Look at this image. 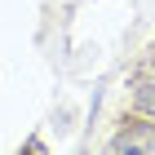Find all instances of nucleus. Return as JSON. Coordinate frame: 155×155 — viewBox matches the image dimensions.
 <instances>
[{
  "mask_svg": "<svg viewBox=\"0 0 155 155\" xmlns=\"http://www.w3.org/2000/svg\"><path fill=\"white\" fill-rule=\"evenodd\" d=\"M133 102H137V111H142V115H151V120H155V80L137 84V93H133Z\"/></svg>",
  "mask_w": 155,
  "mask_h": 155,
  "instance_id": "obj_2",
  "label": "nucleus"
},
{
  "mask_svg": "<svg viewBox=\"0 0 155 155\" xmlns=\"http://www.w3.org/2000/svg\"><path fill=\"white\" fill-rule=\"evenodd\" d=\"M111 151H146V155H155V124H137V120H129V124L115 133Z\"/></svg>",
  "mask_w": 155,
  "mask_h": 155,
  "instance_id": "obj_1",
  "label": "nucleus"
}]
</instances>
